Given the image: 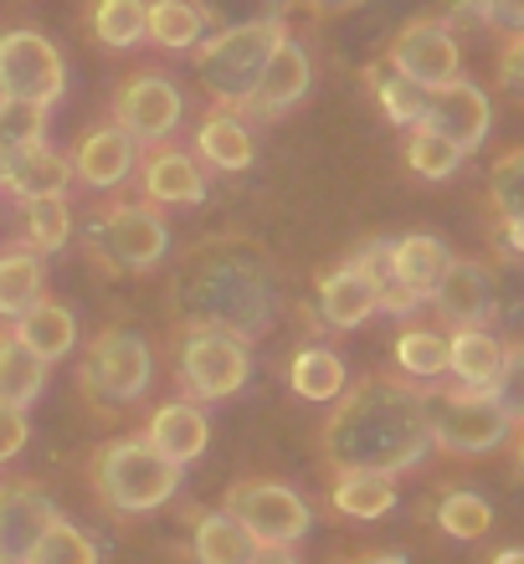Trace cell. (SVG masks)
Here are the masks:
<instances>
[{"instance_id":"1","label":"cell","mask_w":524,"mask_h":564,"mask_svg":"<svg viewBox=\"0 0 524 564\" xmlns=\"http://www.w3.org/2000/svg\"><path fill=\"white\" fill-rule=\"evenodd\" d=\"M170 308H175V324L222 328V334H237L242 344L263 339L272 334L284 308L272 257L232 231L195 241L170 278Z\"/></svg>"},{"instance_id":"2","label":"cell","mask_w":524,"mask_h":564,"mask_svg":"<svg viewBox=\"0 0 524 564\" xmlns=\"http://www.w3.org/2000/svg\"><path fill=\"white\" fill-rule=\"evenodd\" d=\"M330 421L319 431L324 462L334 473H406L432 452V421H427V390L371 375L360 386H345L340 401H330Z\"/></svg>"},{"instance_id":"3","label":"cell","mask_w":524,"mask_h":564,"mask_svg":"<svg viewBox=\"0 0 524 564\" xmlns=\"http://www.w3.org/2000/svg\"><path fill=\"white\" fill-rule=\"evenodd\" d=\"M88 482L114 513H154L180 492V462L160 457L145 436H119L93 452Z\"/></svg>"},{"instance_id":"4","label":"cell","mask_w":524,"mask_h":564,"mask_svg":"<svg viewBox=\"0 0 524 564\" xmlns=\"http://www.w3.org/2000/svg\"><path fill=\"white\" fill-rule=\"evenodd\" d=\"M288 36V21H253V26H222L216 36L195 46V77L216 108L242 113V104L253 98L257 77L268 67L272 46Z\"/></svg>"},{"instance_id":"5","label":"cell","mask_w":524,"mask_h":564,"mask_svg":"<svg viewBox=\"0 0 524 564\" xmlns=\"http://www.w3.org/2000/svg\"><path fill=\"white\" fill-rule=\"evenodd\" d=\"M154 380V349L145 334L135 328H104L98 339L88 344L83 355V370H77V395L88 411L108 416L119 405H135Z\"/></svg>"},{"instance_id":"6","label":"cell","mask_w":524,"mask_h":564,"mask_svg":"<svg viewBox=\"0 0 524 564\" xmlns=\"http://www.w3.org/2000/svg\"><path fill=\"white\" fill-rule=\"evenodd\" d=\"M175 380L185 390V401L211 405V401H232L247 380H253V355L237 334L222 328H201V324H180L175 334Z\"/></svg>"},{"instance_id":"7","label":"cell","mask_w":524,"mask_h":564,"mask_svg":"<svg viewBox=\"0 0 524 564\" xmlns=\"http://www.w3.org/2000/svg\"><path fill=\"white\" fill-rule=\"evenodd\" d=\"M104 272H150L170 257V226L150 206H104L83 231Z\"/></svg>"},{"instance_id":"8","label":"cell","mask_w":524,"mask_h":564,"mask_svg":"<svg viewBox=\"0 0 524 564\" xmlns=\"http://www.w3.org/2000/svg\"><path fill=\"white\" fill-rule=\"evenodd\" d=\"M226 513L268 550H293L309 529H314V513L293 488L272 482V477H247L226 492Z\"/></svg>"},{"instance_id":"9","label":"cell","mask_w":524,"mask_h":564,"mask_svg":"<svg viewBox=\"0 0 524 564\" xmlns=\"http://www.w3.org/2000/svg\"><path fill=\"white\" fill-rule=\"evenodd\" d=\"M427 421H432V446L458 452V457L494 452L514 426V421L494 405L489 390H468V386L448 390V395H427Z\"/></svg>"},{"instance_id":"10","label":"cell","mask_w":524,"mask_h":564,"mask_svg":"<svg viewBox=\"0 0 524 564\" xmlns=\"http://www.w3.org/2000/svg\"><path fill=\"white\" fill-rule=\"evenodd\" d=\"M67 93V62L42 31L15 26L0 31V98H26V104H57Z\"/></svg>"},{"instance_id":"11","label":"cell","mask_w":524,"mask_h":564,"mask_svg":"<svg viewBox=\"0 0 524 564\" xmlns=\"http://www.w3.org/2000/svg\"><path fill=\"white\" fill-rule=\"evenodd\" d=\"M185 119V98L170 77L160 73H129L119 83V98H114V123L135 144H165L170 134Z\"/></svg>"},{"instance_id":"12","label":"cell","mask_w":524,"mask_h":564,"mask_svg":"<svg viewBox=\"0 0 524 564\" xmlns=\"http://www.w3.org/2000/svg\"><path fill=\"white\" fill-rule=\"evenodd\" d=\"M386 62H391V73L417 83V88H442V83L458 77L463 52H458V42H452V31L442 21L421 15V21H406L396 31V42L386 46Z\"/></svg>"},{"instance_id":"13","label":"cell","mask_w":524,"mask_h":564,"mask_svg":"<svg viewBox=\"0 0 524 564\" xmlns=\"http://www.w3.org/2000/svg\"><path fill=\"white\" fill-rule=\"evenodd\" d=\"M421 129H432V134H442L448 144L463 149V154H473V149H483L489 129H494V108H489L483 88H473L468 77H452L442 88H427Z\"/></svg>"},{"instance_id":"14","label":"cell","mask_w":524,"mask_h":564,"mask_svg":"<svg viewBox=\"0 0 524 564\" xmlns=\"http://www.w3.org/2000/svg\"><path fill=\"white\" fill-rule=\"evenodd\" d=\"M309 83H314V67H309V52H303L293 36H284V42L272 46L268 67H263V77H257L253 98L242 104V119H284L288 108L303 104V93H309Z\"/></svg>"},{"instance_id":"15","label":"cell","mask_w":524,"mask_h":564,"mask_svg":"<svg viewBox=\"0 0 524 564\" xmlns=\"http://www.w3.org/2000/svg\"><path fill=\"white\" fill-rule=\"evenodd\" d=\"M432 308L442 313V324L452 328H479L489 324V313H494V282L479 262H468V257H448V268L437 272L432 282Z\"/></svg>"},{"instance_id":"16","label":"cell","mask_w":524,"mask_h":564,"mask_svg":"<svg viewBox=\"0 0 524 564\" xmlns=\"http://www.w3.org/2000/svg\"><path fill=\"white\" fill-rule=\"evenodd\" d=\"M57 519V508L36 482H0V564H26L31 544Z\"/></svg>"},{"instance_id":"17","label":"cell","mask_w":524,"mask_h":564,"mask_svg":"<svg viewBox=\"0 0 524 564\" xmlns=\"http://www.w3.org/2000/svg\"><path fill=\"white\" fill-rule=\"evenodd\" d=\"M135 160H139L135 139L124 134L119 123H98L73 149V180L88 185V191H119L124 180L135 175Z\"/></svg>"},{"instance_id":"18","label":"cell","mask_w":524,"mask_h":564,"mask_svg":"<svg viewBox=\"0 0 524 564\" xmlns=\"http://www.w3.org/2000/svg\"><path fill=\"white\" fill-rule=\"evenodd\" d=\"M139 191H145V206H201L206 180H201V164L185 149L150 144L145 164H139Z\"/></svg>"},{"instance_id":"19","label":"cell","mask_w":524,"mask_h":564,"mask_svg":"<svg viewBox=\"0 0 524 564\" xmlns=\"http://www.w3.org/2000/svg\"><path fill=\"white\" fill-rule=\"evenodd\" d=\"M67 185H73V160L57 154L46 139L0 160V191L15 195L21 206H26V200H42V195H67Z\"/></svg>"},{"instance_id":"20","label":"cell","mask_w":524,"mask_h":564,"mask_svg":"<svg viewBox=\"0 0 524 564\" xmlns=\"http://www.w3.org/2000/svg\"><path fill=\"white\" fill-rule=\"evenodd\" d=\"M371 313H381V297H375V278L365 268L345 262L319 278V318L330 328H360Z\"/></svg>"},{"instance_id":"21","label":"cell","mask_w":524,"mask_h":564,"mask_svg":"<svg viewBox=\"0 0 524 564\" xmlns=\"http://www.w3.org/2000/svg\"><path fill=\"white\" fill-rule=\"evenodd\" d=\"M145 442L160 452V457H170V462H195L201 452H206V442H211V421H206V411L195 401H170V405H160L150 416V426H145Z\"/></svg>"},{"instance_id":"22","label":"cell","mask_w":524,"mask_h":564,"mask_svg":"<svg viewBox=\"0 0 524 564\" xmlns=\"http://www.w3.org/2000/svg\"><path fill=\"white\" fill-rule=\"evenodd\" d=\"M195 154L211 164V170H222V175H237L247 170L257 154L253 144V123L232 113V108H211L206 119L195 123Z\"/></svg>"},{"instance_id":"23","label":"cell","mask_w":524,"mask_h":564,"mask_svg":"<svg viewBox=\"0 0 524 564\" xmlns=\"http://www.w3.org/2000/svg\"><path fill=\"white\" fill-rule=\"evenodd\" d=\"M11 334L21 344H26L36 359H62V355H73V344H77V318L67 303H52V297H42L31 313H21L11 324Z\"/></svg>"},{"instance_id":"24","label":"cell","mask_w":524,"mask_h":564,"mask_svg":"<svg viewBox=\"0 0 524 564\" xmlns=\"http://www.w3.org/2000/svg\"><path fill=\"white\" fill-rule=\"evenodd\" d=\"M46 297V268L42 252H31L26 241L21 247H6L0 252V318H21Z\"/></svg>"},{"instance_id":"25","label":"cell","mask_w":524,"mask_h":564,"mask_svg":"<svg viewBox=\"0 0 524 564\" xmlns=\"http://www.w3.org/2000/svg\"><path fill=\"white\" fill-rule=\"evenodd\" d=\"M499 365H504V344L489 334V328H458L448 334V375L468 390H489L494 386Z\"/></svg>"},{"instance_id":"26","label":"cell","mask_w":524,"mask_h":564,"mask_svg":"<svg viewBox=\"0 0 524 564\" xmlns=\"http://www.w3.org/2000/svg\"><path fill=\"white\" fill-rule=\"evenodd\" d=\"M330 503H334V513H345V519H365V523L386 519L391 508H396V477L345 467V473H334Z\"/></svg>"},{"instance_id":"27","label":"cell","mask_w":524,"mask_h":564,"mask_svg":"<svg viewBox=\"0 0 524 564\" xmlns=\"http://www.w3.org/2000/svg\"><path fill=\"white\" fill-rule=\"evenodd\" d=\"M288 386H293V395H303V401L330 405V401H340V390L350 386V370L334 349L309 344V349H299L293 365H288Z\"/></svg>"},{"instance_id":"28","label":"cell","mask_w":524,"mask_h":564,"mask_svg":"<svg viewBox=\"0 0 524 564\" xmlns=\"http://www.w3.org/2000/svg\"><path fill=\"white\" fill-rule=\"evenodd\" d=\"M206 36V15L195 0H145V42L165 52H191Z\"/></svg>"},{"instance_id":"29","label":"cell","mask_w":524,"mask_h":564,"mask_svg":"<svg viewBox=\"0 0 524 564\" xmlns=\"http://www.w3.org/2000/svg\"><path fill=\"white\" fill-rule=\"evenodd\" d=\"M257 550V539L242 529L232 513H201L195 519V534H191V554L195 564H247Z\"/></svg>"},{"instance_id":"30","label":"cell","mask_w":524,"mask_h":564,"mask_svg":"<svg viewBox=\"0 0 524 564\" xmlns=\"http://www.w3.org/2000/svg\"><path fill=\"white\" fill-rule=\"evenodd\" d=\"M448 268V247L437 237H427V231H417V237H396L391 241V278L406 282L411 293H432L437 272Z\"/></svg>"},{"instance_id":"31","label":"cell","mask_w":524,"mask_h":564,"mask_svg":"<svg viewBox=\"0 0 524 564\" xmlns=\"http://www.w3.org/2000/svg\"><path fill=\"white\" fill-rule=\"evenodd\" d=\"M46 386V359H36L15 334H0V405L26 411Z\"/></svg>"},{"instance_id":"32","label":"cell","mask_w":524,"mask_h":564,"mask_svg":"<svg viewBox=\"0 0 524 564\" xmlns=\"http://www.w3.org/2000/svg\"><path fill=\"white\" fill-rule=\"evenodd\" d=\"M88 31L108 52H129L145 42V0H93Z\"/></svg>"},{"instance_id":"33","label":"cell","mask_w":524,"mask_h":564,"mask_svg":"<svg viewBox=\"0 0 524 564\" xmlns=\"http://www.w3.org/2000/svg\"><path fill=\"white\" fill-rule=\"evenodd\" d=\"M26 216H21V241L31 252H62L67 237H73V210H67V195H42V200H26Z\"/></svg>"},{"instance_id":"34","label":"cell","mask_w":524,"mask_h":564,"mask_svg":"<svg viewBox=\"0 0 524 564\" xmlns=\"http://www.w3.org/2000/svg\"><path fill=\"white\" fill-rule=\"evenodd\" d=\"M396 365H402L411 380H437L448 375V334L427 324H406L396 334Z\"/></svg>"},{"instance_id":"35","label":"cell","mask_w":524,"mask_h":564,"mask_svg":"<svg viewBox=\"0 0 524 564\" xmlns=\"http://www.w3.org/2000/svg\"><path fill=\"white\" fill-rule=\"evenodd\" d=\"M104 554H98V544H93L77 523H67L57 513V519L42 529V539L31 544V554H26V564H98Z\"/></svg>"},{"instance_id":"36","label":"cell","mask_w":524,"mask_h":564,"mask_svg":"<svg viewBox=\"0 0 524 564\" xmlns=\"http://www.w3.org/2000/svg\"><path fill=\"white\" fill-rule=\"evenodd\" d=\"M437 529L448 539H483L494 529V508H489V498H479V492L452 488L448 498L437 503Z\"/></svg>"},{"instance_id":"37","label":"cell","mask_w":524,"mask_h":564,"mask_svg":"<svg viewBox=\"0 0 524 564\" xmlns=\"http://www.w3.org/2000/svg\"><path fill=\"white\" fill-rule=\"evenodd\" d=\"M46 104H26V98H0V160L15 149H31L46 139Z\"/></svg>"},{"instance_id":"38","label":"cell","mask_w":524,"mask_h":564,"mask_svg":"<svg viewBox=\"0 0 524 564\" xmlns=\"http://www.w3.org/2000/svg\"><path fill=\"white\" fill-rule=\"evenodd\" d=\"M406 164H411L421 180H448L452 170L463 164V149L448 144L442 134H432V129H421L417 123V129L406 134Z\"/></svg>"},{"instance_id":"39","label":"cell","mask_w":524,"mask_h":564,"mask_svg":"<svg viewBox=\"0 0 524 564\" xmlns=\"http://www.w3.org/2000/svg\"><path fill=\"white\" fill-rule=\"evenodd\" d=\"M206 26H253V21H284L293 0H195Z\"/></svg>"},{"instance_id":"40","label":"cell","mask_w":524,"mask_h":564,"mask_svg":"<svg viewBox=\"0 0 524 564\" xmlns=\"http://www.w3.org/2000/svg\"><path fill=\"white\" fill-rule=\"evenodd\" d=\"M489 200H494V210L504 221L524 216V144L499 154V164L489 170Z\"/></svg>"},{"instance_id":"41","label":"cell","mask_w":524,"mask_h":564,"mask_svg":"<svg viewBox=\"0 0 524 564\" xmlns=\"http://www.w3.org/2000/svg\"><path fill=\"white\" fill-rule=\"evenodd\" d=\"M375 83V98H381V108L391 113V123H402V129H417L421 123V104H427V88H417V83H406V77H381L371 73Z\"/></svg>"},{"instance_id":"42","label":"cell","mask_w":524,"mask_h":564,"mask_svg":"<svg viewBox=\"0 0 524 564\" xmlns=\"http://www.w3.org/2000/svg\"><path fill=\"white\" fill-rule=\"evenodd\" d=\"M489 395H494V405L514 421V426H524V344L504 349V365H499Z\"/></svg>"},{"instance_id":"43","label":"cell","mask_w":524,"mask_h":564,"mask_svg":"<svg viewBox=\"0 0 524 564\" xmlns=\"http://www.w3.org/2000/svg\"><path fill=\"white\" fill-rule=\"evenodd\" d=\"M31 442V421L21 405H0V462H11L21 457Z\"/></svg>"},{"instance_id":"44","label":"cell","mask_w":524,"mask_h":564,"mask_svg":"<svg viewBox=\"0 0 524 564\" xmlns=\"http://www.w3.org/2000/svg\"><path fill=\"white\" fill-rule=\"evenodd\" d=\"M499 83L524 98V31H510V42L499 46Z\"/></svg>"},{"instance_id":"45","label":"cell","mask_w":524,"mask_h":564,"mask_svg":"<svg viewBox=\"0 0 524 564\" xmlns=\"http://www.w3.org/2000/svg\"><path fill=\"white\" fill-rule=\"evenodd\" d=\"M483 26L524 31V0H483Z\"/></svg>"},{"instance_id":"46","label":"cell","mask_w":524,"mask_h":564,"mask_svg":"<svg viewBox=\"0 0 524 564\" xmlns=\"http://www.w3.org/2000/svg\"><path fill=\"white\" fill-rule=\"evenodd\" d=\"M247 564H299V560H293L288 550H268V544H257L253 560H247Z\"/></svg>"},{"instance_id":"47","label":"cell","mask_w":524,"mask_h":564,"mask_svg":"<svg viewBox=\"0 0 524 564\" xmlns=\"http://www.w3.org/2000/svg\"><path fill=\"white\" fill-rule=\"evenodd\" d=\"M293 6H309V11L330 15V11H350V6H360V0H293Z\"/></svg>"},{"instance_id":"48","label":"cell","mask_w":524,"mask_h":564,"mask_svg":"<svg viewBox=\"0 0 524 564\" xmlns=\"http://www.w3.org/2000/svg\"><path fill=\"white\" fill-rule=\"evenodd\" d=\"M504 241H510L514 252L524 257V216H510V221H504Z\"/></svg>"},{"instance_id":"49","label":"cell","mask_w":524,"mask_h":564,"mask_svg":"<svg viewBox=\"0 0 524 564\" xmlns=\"http://www.w3.org/2000/svg\"><path fill=\"white\" fill-rule=\"evenodd\" d=\"M355 564H406V554H365V560Z\"/></svg>"},{"instance_id":"50","label":"cell","mask_w":524,"mask_h":564,"mask_svg":"<svg viewBox=\"0 0 524 564\" xmlns=\"http://www.w3.org/2000/svg\"><path fill=\"white\" fill-rule=\"evenodd\" d=\"M494 564H524V550H504Z\"/></svg>"},{"instance_id":"51","label":"cell","mask_w":524,"mask_h":564,"mask_svg":"<svg viewBox=\"0 0 524 564\" xmlns=\"http://www.w3.org/2000/svg\"><path fill=\"white\" fill-rule=\"evenodd\" d=\"M520 467H524V431H520Z\"/></svg>"}]
</instances>
